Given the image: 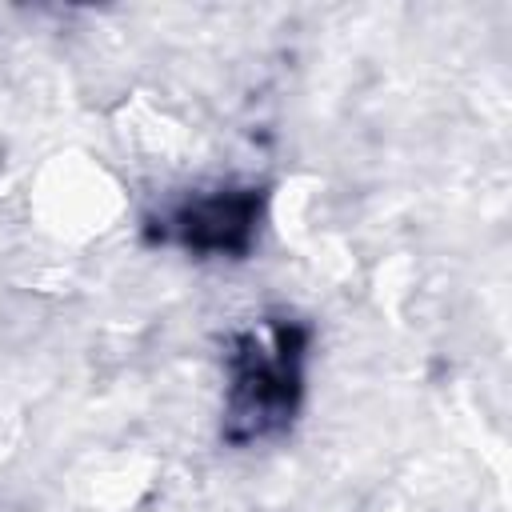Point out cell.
Returning <instances> with one entry per match:
<instances>
[{"label": "cell", "mask_w": 512, "mask_h": 512, "mask_svg": "<svg viewBox=\"0 0 512 512\" xmlns=\"http://www.w3.org/2000/svg\"><path fill=\"white\" fill-rule=\"evenodd\" d=\"M304 352L308 328L292 316H268L260 332L248 328L232 340L220 424L228 444L248 448L288 432L304 396Z\"/></svg>", "instance_id": "1"}, {"label": "cell", "mask_w": 512, "mask_h": 512, "mask_svg": "<svg viewBox=\"0 0 512 512\" xmlns=\"http://www.w3.org/2000/svg\"><path fill=\"white\" fill-rule=\"evenodd\" d=\"M264 192L260 188H216L184 200L168 220L164 236L196 256H248L260 232Z\"/></svg>", "instance_id": "2"}]
</instances>
